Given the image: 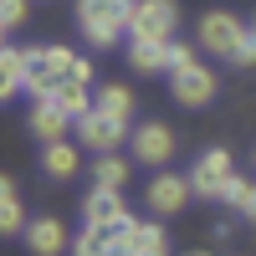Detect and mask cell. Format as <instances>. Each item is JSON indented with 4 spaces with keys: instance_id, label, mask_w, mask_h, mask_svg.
<instances>
[{
    "instance_id": "6da1fadb",
    "label": "cell",
    "mask_w": 256,
    "mask_h": 256,
    "mask_svg": "<svg viewBox=\"0 0 256 256\" xmlns=\"http://www.w3.org/2000/svg\"><path fill=\"white\" fill-rule=\"evenodd\" d=\"M128 10H134V0H77L72 6L77 31L92 46H113L118 36H128Z\"/></svg>"
},
{
    "instance_id": "7a4b0ae2",
    "label": "cell",
    "mask_w": 256,
    "mask_h": 256,
    "mask_svg": "<svg viewBox=\"0 0 256 256\" xmlns=\"http://www.w3.org/2000/svg\"><path fill=\"white\" fill-rule=\"evenodd\" d=\"M180 0H134L128 10V41H174Z\"/></svg>"
},
{
    "instance_id": "3957f363",
    "label": "cell",
    "mask_w": 256,
    "mask_h": 256,
    "mask_svg": "<svg viewBox=\"0 0 256 256\" xmlns=\"http://www.w3.org/2000/svg\"><path fill=\"white\" fill-rule=\"evenodd\" d=\"M72 52L67 46H31V72H26V92L31 98H56L62 82H72Z\"/></svg>"
},
{
    "instance_id": "277c9868",
    "label": "cell",
    "mask_w": 256,
    "mask_h": 256,
    "mask_svg": "<svg viewBox=\"0 0 256 256\" xmlns=\"http://www.w3.org/2000/svg\"><path fill=\"white\" fill-rule=\"evenodd\" d=\"M236 159H230V148H205L190 169V184H195V200H226L230 184H236Z\"/></svg>"
},
{
    "instance_id": "5b68a950",
    "label": "cell",
    "mask_w": 256,
    "mask_h": 256,
    "mask_svg": "<svg viewBox=\"0 0 256 256\" xmlns=\"http://www.w3.org/2000/svg\"><path fill=\"white\" fill-rule=\"evenodd\" d=\"M128 138H134L128 118L102 113L98 102H92V113H82V118H77V144L88 148V154H118V144H128Z\"/></svg>"
},
{
    "instance_id": "8992f818",
    "label": "cell",
    "mask_w": 256,
    "mask_h": 256,
    "mask_svg": "<svg viewBox=\"0 0 256 256\" xmlns=\"http://www.w3.org/2000/svg\"><path fill=\"white\" fill-rule=\"evenodd\" d=\"M241 36H246V26L236 20V10H205L200 26H195V41H200L210 56H230V52L241 46Z\"/></svg>"
},
{
    "instance_id": "52a82bcc",
    "label": "cell",
    "mask_w": 256,
    "mask_h": 256,
    "mask_svg": "<svg viewBox=\"0 0 256 256\" xmlns=\"http://www.w3.org/2000/svg\"><path fill=\"white\" fill-rule=\"evenodd\" d=\"M216 88H220V77L210 72L205 62H190V67L169 72V92H174L180 108H205V102L216 98Z\"/></svg>"
},
{
    "instance_id": "ba28073f",
    "label": "cell",
    "mask_w": 256,
    "mask_h": 256,
    "mask_svg": "<svg viewBox=\"0 0 256 256\" xmlns=\"http://www.w3.org/2000/svg\"><path fill=\"white\" fill-rule=\"evenodd\" d=\"M128 148H134V159H144L148 169H164L169 159H174L180 138H174V128H169V123H138L134 138H128Z\"/></svg>"
},
{
    "instance_id": "9c48e42d",
    "label": "cell",
    "mask_w": 256,
    "mask_h": 256,
    "mask_svg": "<svg viewBox=\"0 0 256 256\" xmlns=\"http://www.w3.org/2000/svg\"><path fill=\"white\" fill-rule=\"evenodd\" d=\"M190 195H195L190 174H169V169H159V174L148 180V190H144V200H148V210H154V216H174V210H184Z\"/></svg>"
},
{
    "instance_id": "30bf717a",
    "label": "cell",
    "mask_w": 256,
    "mask_h": 256,
    "mask_svg": "<svg viewBox=\"0 0 256 256\" xmlns=\"http://www.w3.org/2000/svg\"><path fill=\"white\" fill-rule=\"evenodd\" d=\"M77 118L62 108L56 98H31V108H26V128H31V138H41V144H52V138H67V128H72Z\"/></svg>"
},
{
    "instance_id": "8fae6325",
    "label": "cell",
    "mask_w": 256,
    "mask_h": 256,
    "mask_svg": "<svg viewBox=\"0 0 256 256\" xmlns=\"http://www.w3.org/2000/svg\"><path fill=\"white\" fill-rule=\"evenodd\" d=\"M123 216H128V205H123V190H113V184H92V195L82 200L88 226H118Z\"/></svg>"
},
{
    "instance_id": "7c38bea8",
    "label": "cell",
    "mask_w": 256,
    "mask_h": 256,
    "mask_svg": "<svg viewBox=\"0 0 256 256\" xmlns=\"http://www.w3.org/2000/svg\"><path fill=\"white\" fill-rule=\"evenodd\" d=\"M26 246H31V256H62L72 246V236H67V226H62L56 216H36L26 226Z\"/></svg>"
},
{
    "instance_id": "4fadbf2b",
    "label": "cell",
    "mask_w": 256,
    "mask_h": 256,
    "mask_svg": "<svg viewBox=\"0 0 256 256\" xmlns=\"http://www.w3.org/2000/svg\"><path fill=\"white\" fill-rule=\"evenodd\" d=\"M26 72H31V52L10 41V46L0 52V98H6V102L26 92Z\"/></svg>"
},
{
    "instance_id": "5bb4252c",
    "label": "cell",
    "mask_w": 256,
    "mask_h": 256,
    "mask_svg": "<svg viewBox=\"0 0 256 256\" xmlns=\"http://www.w3.org/2000/svg\"><path fill=\"white\" fill-rule=\"evenodd\" d=\"M128 67L138 77H154V72L169 77V41H128Z\"/></svg>"
},
{
    "instance_id": "9a60e30c",
    "label": "cell",
    "mask_w": 256,
    "mask_h": 256,
    "mask_svg": "<svg viewBox=\"0 0 256 256\" xmlns=\"http://www.w3.org/2000/svg\"><path fill=\"white\" fill-rule=\"evenodd\" d=\"M41 169H46V180H72L77 174V169H82V154H77V148L67 144V138H52L46 148H41Z\"/></svg>"
},
{
    "instance_id": "2e32d148",
    "label": "cell",
    "mask_w": 256,
    "mask_h": 256,
    "mask_svg": "<svg viewBox=\"0 0 256 256\" xmlns=\"http://www.w3.org/2000/svg\"><path fill=\"white\" fill-rule=\"evenodd\" d=\"M0 200H6V205H0V230H6V236H26V210H20V190H16V180L6 174V180H0Z\"/></svg>"
},
{
    "instance_id": "e0dca14e",
    "label": "cell",
    "mask_w": 256,
    "mask_h": 256,
    "mask_svg": "<svg viewBox=\"0 0 256 256\" xmlns=\"http://www.w3.org/2000/svg\"><path fill=\"white\" fill-rule=\"evenodd\" d=\"M72 256H113L108 226H88V220H82V230L72 236Z\"/></svg>"
},
{
    "instance_id": "ac0fdd59",
    "label": "cell",
    "mask_w": 256,
    "mask_h": 256,
    "mask_svg": "<svg viewBox=\"0 0 256 256\" xmlns=\"http://www.w3.org/2000/svg\"><path fill=\"white\" fill-rule=\"evenodd\" d=\"M92 184H113V190H123V184H128V159H123V154H98V164H92Z\"/></svg>"
},
{
    "instance_id": "d6986e66",
    "label": "cell",
    "mask_w": 256,
    "mask_h": 256,
    "mask_svg": "<svg viewBox=\"0 0 256 256\" xmlns=\"http://www.w3.org/2000/svg\"><path fill=\"white\" fill-rule=\"evenodd\" d=\"M98 108H102V113H113V118H128V113H134V88H123V82L98 88Z\"/></svg>"
},
{
    "instance_id": "ffe728a7",
    "label": "cell",
    "mask_w": 256,
    "mask_h": 256,
    "mask_svg": "<svg viewBox=\"0 0 256 256\" xmlns=\"http://www.w3.org/2000/svg\"><path fill=\"white\" fill-rule=\"evenodd\" d=\"M56 102H62V108H67L72 118H82V113H92L98 92H88L82 82H62V88H56Z\"/></svg>"
},
{
    "instance_id": "44dd1931",
    "label": "cell",
    "mask_w": 256,
    "mask_h": 256,
    "mask_svg": "<svg viewBox=\"0 0 256 256\" xmlns=\"http://www.w3.org/2000/svg\"><path fill=\"white\" fill-rule=\"evenodd\" d=\"M226 205H236V216L256 220V184H251V180H236V184H230V195H226Z\"/></svg>"
},
{
    "instance_id": "7402d4cb",
    "label": "cell",
    "mask_w": 256,
    "mask_h": 256,
    "mask_svg": "<svg viewBox=\"0 0 256 256\" xmlns=\"http://www.w3.org/2000/svg\"><path fill=\"white\" fill-rule=\"evenodd\" d=\"M26 16H31V0H0V26L6 31H20Z\"/></svg>"
},
{
    "instance_id": "603a6c76",
    "label": "cell",
    "mask_w": 256,
    "mask_h": 256,
    "mask_svg": "<svg viewBox=\"0 0 256 256\" xmlns=\"http://www.w3.org/2000/svg\"><path fill=\"white\" fill-rule=\"evenodd\" d=\"M190 62H200V56H195V46H190V41H180V36H174V41H169V72L190 67Z\"/></svg>"
},
{
    "instance_id": "cb8c5ba5",
    "label": "cell",
    "mask_w": 256,
    "mask_h": 256,
    "mask_svg": "<svg viewBox=\"0 0 256 256\" xmlns=\"http://www.w3.org/2000/svg\"><path fill=\"white\" fill-rule=\"evenodd\" d=\"M226 62H236V67H256V31H246V36H241V46L230 52Z\"/></svg>"
},
{
    "instance_id": "d4e9b609",
    "label": "cell",
    "mask_w": 256,
    "mask_h": 256,
    "mask_svg": "<svg viewBox=\"0 0 256 256\" xmlns=\"http://www.w3.org/2000/svg\"><path fill=\"white\" fill-rule=\"evenodd\" d=\"M72 82H82V88H92V62H88V56H77V62H72Z\"/></svg>"
},
{
    "instance_id": "484cf974",
    "label": "cell",
    "mask_w": 256,
    "mask_h": 256,
    "mask_svg": "<svg viewBox=\"0 0 256 256\" xmlns=\"http://www.w3.org/2000/svg\"><path fill=\"white\" fill-rule=\"evenodd\" d=\"M210 236H216V241H230V236H236V226H230V220H216V226H210Z\"/></svg>"
},
{
    "instance_id": "4316f807",
    "label": "cell",
    "mask_w": 256,
    "mask_h": 256,
    "mask_svg": "<svg viewBox=\"0 0 256 256\" xmlns=\"http://www.w3.org/2000/svg\"><path fill=\"white\" fill-rule=\"evenodd\" d=\"M251 31H256V26H251Z\"/></svg>"
}]
</instances>
